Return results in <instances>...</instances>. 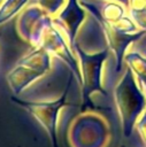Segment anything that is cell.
<instances>
[{
    "mask_svg": "<svg viewBox=\"0 0 146 147\" xmlns=\"http://www.w3.org/2000/svg\"><path fill=\"white\" fill-rule=\"evenodd\" d=\"M75 75L70 72L68 78V84L60 98H57L54 101H29L17 98L16 95H11L10 100L18 105L20 107L24 108L29 114H31L37 122L45 129L47 132L53 147H59L57 144V117L60 110L69 105L68 101V94L70 91V87L72 85V79Z\"/></svg>",
    "mask_w": 146,
    "mask_h": 147,
    "instance_id": "277c9868",
    "label": "cell"
},
{
    "mask_svg": "<svg viewBox=\"0 0 146 147\" xmlns=\"http://www.w3.org/2000/svg\"><path fill=\"white\" fill-rule=\"evenodd\" d=\"M114 99L121 117L123 136L129 138L138 118L146 108V94L138 85L129 67H126L122 78L115 86Z\"/></svg>",
    "mask_w": 146,
    "mask_h": 147,
    "instance_id": "6da1fadb",
    "label": "cell"
},
{
    "mask_svg": "<svg viewBox=\"0 0 146 147\" xmlns=\"http://www.w3.org/2000/svg\"><path fill=\"white\" fill-rule=\"evenodd\" d=\"M124 62L138 79L141 90L146 93V56L132 49L124 55Z\"/></svg>",
    "mask_w": 146,
    "mask_h": 147,
    "instance_id": "ba28073f",
    "label": "cell"
},
{
    "mask_svg": "<svg viewBox=\"0 0 146 147\" xmlns=\"http://www.w3.org/2000/svg\"><path fill=\"white\" fill-rule=\"evenodd\" d=\"M136 125H137V130H138V133H139L141 140L146 145V110L143 111V114L138 118Z\"/></svg>",
    "mask_w": 146,
    "mask_h": 147,
    "instance_id": "7c38bea8",
    "label": "cell"
},
{
    "mask_svg": "<svg viewBox=\"0 0 146 147\" xmlns=\"http://www.w3.org/2000/svg\"><path fill=\"white\" fill-rule=\"evenodd\" d=\"M97 18L100 21V23H101V25L103 28L106 38H107L108 46H109L110 51L114 53V55H115V60H116L115 70H116V72H118L122 69V64H123V61H124V55H125L126 48L130 45H132L135 41H137L141 36H144L146 31L140 29L139 31L131 32V33L123 32V31H120V30L115 29L107 21H105L102 18H99V17H97Z\"/></svg>",
    "mask_w": 146,
    "mask_h": 147,
    "instance_id": "8992f818",
    "label": "cell"
},
{
    "mask_svg": "<svg viewBox=\"0 0 146 147\" xmlns=\"http://www.w3.org/2000/svg\"><path fill=\"white\" fill-rule=\"evenodd\" d=\"M85 17L86 9L82 7L79 0H68L59 16L53 20V23L59 26L68 37L69 46L71 48L75 45L77 32Z\"/></svg>",
    "mask_w": 146,
    "mask_h": 147,
    "instance_id": "52a82bcc",
    "label": "cell"
},
{
    "mask_svg": "<svg viewBox=\"0 0 146 147\" xmlns=\"http://www.w3.org/2000/svg\"><path fill=\"white\" fill-rule=\"evenodd\" d=\"M116 1H118V2L122 3V5H124L125 7H129V6H130V5H129V3H130V0H116Z\"/></svg>",
    "mask_w": 146,
    "mask_h": 147,
    "instance_id": "5bb4252c",
    "label": "cell"
},
{
    "mask_svg": "<svg viewBox=\"0 0 146 147\" xmlns=\"http://www.w3.org/2000/svg\"><path fill=\"white\" fill-rule=\"evenodd\" d=\"M121 147H126V146H121Z\"/></svg>",
    "mask_w": 146,
    "mask_h": 147,
    "instance_id": "2e32d148",
    "label": "cell"
},
{
    "mask_svg": "<svg viewBox=\"0 0 146 147\" xmlns=\"http://www.w3.org/2000/svg\"><path fill=\"white\" fill-rule=\"evenodd\" d=\"M145 2H146V0H145Z\"/></svg>",
    "mask_w": 146,
    "mask_h": 147,
    "instance_id": "e0dca14e",
    "label": "cell"
},
{
    "mask_svg": "<svg viewBox=\"0 0 146 147\" xmlns=\"http://www.w3.org/2000/svg\"><path fill=\"white\" fill-rule=\"evenodd\" d=\"M37 47H43L47 52H49L51 54L60 59L64 64L68 65L70 71L75 75L77 82L82 84L80 68H79L77 59L75 57V53L72 52L71 47H68L64 38L59 32V30L56 29V25L53 23L51 17L47 18L41 30Z\"/></svg>",
    "mask_w": 146,
    "mask_h": 147,
    "instance_id": "5b68a950",
    "label": "cell"
},
{
    "mask_svg": "<svg viewBox=\"0 0 146 147\" xmlns=\"http://www.w3.org/2000/svg\"><path fill=\"white\" fill-rule=\"evenodd\" d=\"M29 0H6L0 6V24L7 22L28 3Z\"/></svg>",
    "mask_w": 146,
    "mask_h": 147,
    "instance_id": "9c48e42d",
    "label": "cell"
},
{
    "mask_svg": "<svg viewBox=\"0 0 146 147\" xmlns=\"http://www.w3.org/2000/svg\"><path fill=\"white\" fill-rule=\"evenodd\" d=\"M72 52L77 55L82 74V111L84 113L90 107H93L91 95L93 93L105 94L102 87V68L105 61L109 56L110 48L107 47L102 51L89 53L84 51L76 41Z\"/></svg>",
    "mask_w": 146,
    "mask_h": 147,
    "instance_id": "7a4b0ae2",
    "label": "cell"
},
{
    "mask_svg": "<svg viewBox=\"0 0 146 147\" xmlns=\"http://www.w3.org/2000/svg\"><path fill=\"white\" fill-rule=\"evenodd\" d=\"M1 2H2V0H0V6H1Z\"/></svg>",
    "mask_w": 146,
    "mask_h": 147,
    "instance_id": "9a60e30c",
    "label": "cell"
},
{
    "mask_svg": "<svg viewBox=\"0 0 146 147\" xmlns=\"http://www.w3.org/2000/svg\"><path fill=\"white\" fill-rule=\"evenodd\" d=\"M51 69V53L43 47H34L22 56L7 74L6 79L14 94L18 95L33 82Z\"/></svg>",
    "mask_w": 146,
    "mask_h": 147,
    "instance_id": "3957f363",
    "label": "cell"
},
{
    "mask_svg": "<svg viewBox=\"0 0 146 147\" xmlns=\"http://www.w3.org/2000/svg\"><path fill=\"white\" fill-rule=\"evenodd\" d=\"M130 16L141 30L146 31V6L132 7L130 10Z\"/></svg>",
    "mask_w": 146,
    "mask_h": 147,
    "instance_id": "8fae6325",
    "label": "cell"
},
{
    "mask_svg": "<svg viewBox=\"0 0 146 147\" xmlns=\"http://www.w3.org/2000/svg\"><path fill=\"white\" fill-rule=\"evenodd\" d=\"M29 5H38L48 14H55L64 3V0H29Z\"/></svg>",
    "mask_w": 146,
    "mask_h": 147,
    "instance_id": "30bf717a",
    "label": "cell"
},
{
    "mask_svg": "<svg viewBox=\"0 0 146 147\" xmlns=\"http://www.w3.org/2000/svg\"><path fill=\"white\" fill-rule=\"evenodd\" d=\"M132 48L146 56V32L144 36H141L137 41L132 44Z\"/></svg>",
    "mask_w": 146,
    "mask_h": 147,
    "instance_id": "4fadbf2b",
    "label": "cell"
}]
</instances>
